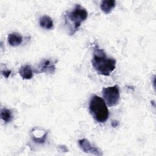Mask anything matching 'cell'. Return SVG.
<instances>
[{
  "mask_svg": "<svg viewBox=\"0 0 156 156\" xmlns=\"http://www.w3.org/2000/svg\"><path fill=\"white\" fill-rule=\"evenodd\" d=\"M91 63L96 72L104 76H109L116 68V61L113 58L108 57L105 51L98 45L95 44Z\"/></svg>",
  "mask_w": 156,
  "mask_h": 156,
  "instance_id": "1",
  "label": "cell"
},
{
  "mask_svg": "<svg viewBox=\"0 0 156 156\" xmlns=\"http://www.w3.org/2000/svg\"><path fill=\"white\" fill-rule=\"evenodd\" d=\"M88 17L87 10L80 4H76L71 11H67L65 14V24L69 26L70 35L74 34L77 31L82 22L85 21Z\"/></svg>",
  "mask_w": 156,
  "mask_h": 156,
  "instance_id": "2",
  "label": "cell"
},
{
  "mask_svg": "<svg viewBox=\"0 0 156 156\" xmlns=\"http://www.w3.org/2000/svg\"><path fill=\"white\" fill-rule=\"evenodd\" d=\"M90 112L93 119L98 122H104L108 118L109 112L104 99L93 95L89 104Z\"/></svg>",
  "mask_w": 156,
  "mask_h": 156,
  "instance_id": "3",
  "label": "cell"
},
{
  "mask_svg": "<svg viewBox=\"0 0 156 156\" xmlns=\"http://www.w3.org/2000/svg\"><path fill=\"white\" fill-rule=\"evenodd\" d=\"M102 96L106 104L109 107L116 105L120 99L119 87L115 85L113 87H104L102 88Z\"/></svg>",
  "mask_w": 156,
  "mask_h": 156,
  "instance_id": "4",
  "label": "cell"
},
{
  "mask_svg": "<svg viewBox=\"0 0 156 156\" xmlns=\"http://www.w3.org/2000/svg\"><path fill=\"white\" fill-rule=\"evenodd\" d=\"M78 143L81 149L85 153L91 154L96 155H102L103 154L101 150H99L98 147L92 146L90 141L85 138L79 140Z\"/></svg>",
  "mask_w": 156,
  "mask_h": 156,
  "instance_id": "5",
  "label": "cell"
},
{
  "mask_svg": "<svg viewBox=\"0 0 156 156\" xmlns=\"http://www.w3.org/2000/svg\"><path fill=\"white\" fill-rule=\"evenodd\" d=\"M55 69V63L49 59H44L39 64L38 68L34 71L37 74L48 73L52 74Z\"/></svg>",
  "mask_w": 156,
  "mask_h": 156,
  "instance_id": "6",
  "label": "cell"
},
{
  "mask_svg": "<svg viewBox=\"0 0 156 156\" xmlns=\"http://www.w3.org/2000/svg\"><path fill=\"white\" fill-rule=\"evenodd\" d=\"M116 5V1L114 0H104L101 3L100 7L102 12L106 14L110 13Z\"/></svg>",
  "mask_w": 156,
  "mask_h": 156,
  "instance_id": "7",
  "label": "cell"
},
{
  "mask_svg": "<svg viewBox=\"0 0 156 156\" xmlns=\"http://www.w3.org/2000/svg\"><path fill=\"white\" fill-rule=\"evenodd\" d=\"M8 42L12 46H17L23 41L22 36L16 32H13L9 34L7 37Z\"/></svg>",
  "mask_w": 156,
  "mask_h": 156,
  "instance_id": "8",
  "label": "cell"
},
{
  "mask_svg": "<svg viewBox=\"0 0 156 156\" xmlns=\"http://www.w3.org/2000/svg\"><path fill=\"white\" fill-rule=\"evenodd\" d=\"M19 74L23 79H30L33 77V71L29 65L22 66L19 69Z\"/></svg>",
  "mask_w": 156,
  "mask_h": 156,
  "instance_id": "9",
  "label": "cell"
},
{
  "mask_svg": "<svg viewBox=\"0 0 156 156\" xmlns=\"http://www.w3.org/2000/svg\"><path fill=\"white\" fill-rule=\"evenodd\" d=\"M39 24L42 28L47 30L52 29L54 27L53 21L52 18L48 15L42 16L40 19Z\"/></svg>",
  "mask_w": 156,
  "mask_h": 156,
  "instance_id": "10",
  "label": "cell"
},
{
  "mask_svg": "<svg viewBox=\"0 0 156 156\" xmlns=\"http://www.w3.org/2000/svg\"><path fill=\"white\" fill-rule=\"evenodd\" d=\"M1 119L6 123L12 120V115L11 111L6 108H2L1 110Z\"/></svg>",
  "mask_w": 156,
  "mask_h": 156,
  "instance_id": "11",
  "label": "cell"
},
{
  "mask_svg": "<svg viewBox=\"0 0 156 156\" xmlns=\"http://www.w3.org/2000/svg\"><path fill=\"white\" fill-rule=\"evenodd\" d=\"M47 135H48V133L46 132L40 138H38V137H37V136H32V139L34 141V142L37 143H40V144H42V143L45 142V140H46V137H47Z\"/></svg>",
  "mask_w": 156,
  "mask_h": 156,
  "instance_id": "12",
  "label": "cell"
},
{
  "mask_svg": "<svg viewBox=\"0 0 156 156\" xmlns=\"http://www.w3.org/2000/svg\"><path fill=\"white\" fill-rule=\"evenodd\" d=\"M1 73H2V74L5 78H8L9 77L10 74H11V71L10 70H5V71H2Z\"/></svg>",
  "mask_w": 156,
  "mask_h": 156,
  "instance_id": "13",
  "label": "cell"
},
{
  "mask_svg": "<svg viewBox=\"0 0 156 156\" xmlns=\"http://www.w3.org/2000/svg\"><path fill=\"white\" fill-rule=\"evenodd\" d=\"M111 125L112 126V127H117L119 125V122L118 121H116V120H113L112 121Z\"/></svg>",
  "mask_w": 156,
  "mask_h": 156,
  "instance_id": "14",
  "label": "cell"
}]
</instances>
